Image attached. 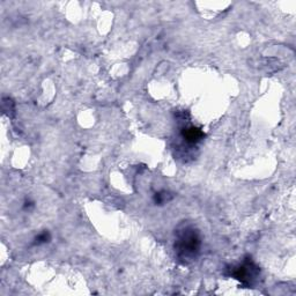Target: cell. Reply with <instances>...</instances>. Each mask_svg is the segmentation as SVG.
Here are the masks:
<instances>
[{"instance_id": "1", "label": "cell", "mask_w": 296, "mask_h": 296, "mask_svg": "<svg viewBox=\"0 0 296 296\" xmlns=\"http://www.w3.org/2000/svg\"><path fill=\"white\" fill-rule=\"evenodd\" d=\"M200 249V238L193 228L186 227L177 234L175 251L177 257L183 262L193 260Z\"/></svg>"}, {"instance_id": "2", "label": "cell", "mask_w": 296, "mask_h": 296, "mask_svg": "<svg viewBox=\"0 0 296 296\" xmlns=\"http://www.w3.org/2000/svg\"><path fill=\"white\" fill-rule=\"evenodd\" d=\"M257 273V267L254 266V264L246 262L244 264L239 265L235 267L233 271V276L238 279L243 284H250L252 279H255Z\"/></svg>"}, {"instance_id": "3", "label": "cell", "mask_w": 296, "mask_h": 296, "mask_svg": "<svg viewBox=\"0 0 296 296\" xmlns=\"http://www.w3.org/2000/svg\"><path fill=\"white\" fill-rule=\"evenodd\" d=\"M182 136L184 140L189 143H197L204 138V133L200 129L194 128V126H190V128H185L182 130Z\"/></svg>"}, {"instance_id": "4", "label": "cell", "mask_w": 296, "mask_h": 296, "mask_svg": "<svg viewBox=\"0 0 296 296\" xmlns=\"http://www.w3.org/2000/svg\"><path fill=\"white\" fill-rule=\"evenodd\" d=\"M49 239H50V235H49V233L44 232V233H42V234L38 235V236L36 237V239H35V241H36L35 243H36V244L38 245V244H42V243L49 242Z\"/></svg>"}]
</instances>
